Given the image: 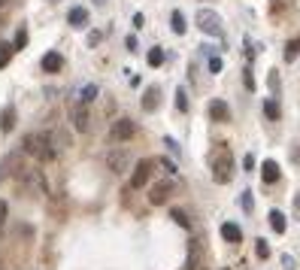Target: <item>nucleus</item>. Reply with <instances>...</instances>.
<instances>
[{
    "label": "nucleus",
    "mask_w": 300,
    "mask_h": 270,
    "mask_svg": "<svg viewBox=\"0 0 300 270\" xmlns=\"http://www.w3.org/2000/svg\"><path fill=\"white\" fill-rule=\"evenodd\" d=\"M21 149L27 152L30 158L36 161H55L58 158V149H55V140L49 134H27L21 140Z\"/></svg>",
    "instance_id": "nucleus-1"
},
{
    "label": "nucleus",
    "mask_w": 300,
    "mask_h": 270,
    "mask_svg": "<svg viewBox=\"0 0 300 270\" xmlns=\"http://www.w3.org/2000/svg\"><path fill=\"white\" fill-rule=\"evenodd\" d=\"M209 164H212V179H215L218 185L231 182V176H234V158H231V152H228V149H218V152H212Z\"/></svg>",
    "instance_id": "nucleus-2"
},
{
    "label": "nucleus",
    "mask_w": 300,
    "mask_h": 270,
    "mask_svg": "<svg viewBox=\"0 0 300 270\" xmlns=\"http://www.w3.org/2000/svg\"><path fill=\"white\" fill-rule=\"evenodd\" d=\"M197 27H200V33L215 36V40H221V36H224V21H221V15L215 9H200L197 12Z\"/></svg>",
    "instance_id": "nucleus-3"
},
{
    "label": "nucleus",
    "mask_w": 300,
    "mask_h": 270,
    "mask_svg": "<svg viewBox=\"0 0 300 270\" xmlns=\"http://www.w3.org/2000/svg\"><path fill=\"white\" fill-rule=\"evenodd\" d=\"M155 164L158 161H152V158H143V161H137L134 164V173H131V185H128V191L134 188H146L149 185V179H152V173H155Z\"/></svg>",
    "instance_id": "nucleus-4"
},
{
    "label": "nucleus",
    "mask_w": 300,
    "mask_h": 270,
    "mask_svg": "<svg viewBox=\"0 0 300 270\" xmlns=\"http://www.w3.org/2000/svg\"><path fill=\"white\" fill-rule=\"evenodd\" d=\"M176 191V185H173V179H164V182H155L152 188H149V204L152 207H161V204H167L170 201V195Z\"/></svg>",
    "instance_id": "nucleus-5"
},
{
    "label": "nucleus",
    "mask_w": 300,
    "mask_h": 270,
    "mask_svg": "<svg viewBox=\"0 0 300 270\" xmlns=\"http://www.w3.org/2000/svg\"><path fill=\"white\" fill-rule=\"evenodd\" d=\"M70 122H73V128H76L79 134H85V131L91 128V115H88V106H85L82 100L70 106Z\"/></svg>",
    "instance_id": "nucleus-6"
},
{
    "label": "nucleus",
    "mask_w": 300,
    "mask_h": 270,
    "mask_svg": "<svg viewBox=\"0 0 300 270\" xmlns=\"http://www.w3.org/2000/svg\"><path fill=\"white\" fill-rule=\"evenodd\" d=\"M134 131H137V125L131 119H116V122H112V128H109V140L112 143H125V140L134 137Z\"/></svg>",
    "instance_id": "nucleus-7"
},
{
    "label": "nucleus",
    "mask_w": 300,
    "mask_h": 270,
    "mask_svg": "<svg viewBox=\"0 0 300 270\" xmlns=\"http://www.w3.org/2000/svg\"><path fill=\"white\" fill-rule=\"evenodd\" d=\"M18 176H21L30 188H36V195H49V182H46L43 170H36V167H33V170H24V167H21V170H18Z\"/></svg>",
    "instance_id": "nucleus-8"
},
{
    "label": "nucleus",
    "mask_w": 300,
    "mask_h": 270,
    "mask_svg": "<svg viewBox=\"0 0 300 270\" xmlns=\"http://www.w3.org/2000/svg\"><path fill=\"white\" fill-rule=\"evenodd\" d=\"M106 167L112 173H125V167H128V152H122V149L109 152V155H106Z\"/></svg>",
    "instance_id": "nucleus-9"
},
{
    "label": "nucleus",
    "mask_w": 300,
    "mask_h": 270,
    "mask_svg": "<svg viewBox=\"0 0 300 270\" xmlns=\"http://www.w3.org/2000/svg\"><path fill=\"white\" fill-rule=\"evenodd\" d=\"M279 176H282V170H279V164L270 158V161H264L261 164V179H264L267 185H273V182H279Z\"/></svg>",
    "instance_id": "nucleus-10"
},
{
    "label": "nucleus",
    "mask_w": 300,
    "mask_h": 270,
    "mask_svg": "<svg viewBox=\"0 0 300 270\" xmlns=\"http://www.w3.org/2000/svg\"><path fill=\"white\" fill-rule=\"evenodd\" d=\"M200 240L188 243V258H185V270H200Z\"/></svg>",
    "instance_id": "nucleus-11"
},
{
    "label": "nucleus",
    "mask_w": 300,
    "mask_h": 270,
    "mask_svg": "<svg viewBox=\"0 0 300 270\" xmlns=\"http://www.w3.org/2000/svg\"><path fill=\"white\" fill-rule=\"evenodd\" d=\"M209 119H212V122H228V119H231L228 103H224V100H212V103H209Z\"/></svg>",
    "instance_id": "nucleus-12"
},
{
    "label": "nucleus",
    "mask_w": 300,
    "mask_h": 270,
    "mask_svg": "<svg viewBox=\"0 0 300 270\" xmlns=\"http://www.w3.org/2000/svg\"><path fill=\"white\" fill-rule=\"evenodd\" d=\"M221 237L228 240V243H240V240H243V231H240V225H234V222H224V225H221Z\"/></svg>",
    "instance_id": "nucleus-13"
},
{
    "label": "nucleus",
    "mask_w": 300,
    "mask_h": 270,
    "mask_svg": "<svg viewBox=\"0 0 300 270\" xmlns=\"http://www.w3.org/2000/svg\"><path fill=\"white\" fill-rule=\"evenodd\" d=\"M67 21H70L73 27H85V24H88V9H82V6H73V9L67 12Z\"/></svg>",
    "instance_id": "nucleus-14"
},
{
    "label": "nucleus",
    "mask_w": 300,
    "mask_h": 270,
    "mask_svg": "<svg viewBox=\"0 0 300 270\" xmlns=\"http://www.w3.org/2000/svg\"><path fill=\"white\" fill-rule=\"evenodd\" d=\"M61 67H64V58H61L58 52H46V55H43V70H46V73H58Z\"/></svg>",
    "instance_id": "nucleus-15"
},
{
    "label": "nucleus",
    "mask_w": 300,
    "mask_h": 270,
    "mask_svg": "<svg viewBox=\"0 0 300 270\" xmlns=\"http://www.w3.org/2000/svg\"><path fill=\"white\" fill-rule=\"evenodd\" d=\"M12 128H15V109H12V106H6L3 112H0V131L9 134Z\"/></svg>",
    "instance_id": "nucleus-16"
},
{
    "label": "nucleus",
    "mask_w": 300,
    "mask_h": 270,
    "mask_svg": "<svg viewBox=\"0 0 300 270\" xmlns=\"http://www.w3.org/2000/svg\"><path fill=\"white\" fill-rule=\"evenodd\" d=\"M143 109H146V112L158 109V88H146V94H143Z\"/></svg>",
    "instance_id": "nucleus-17"
},
{
    "label": "nucleus",
    "mask_w": 300,
    "mask_h": 270,
    "mask_svg": "<svg viewBox=\"0 0 300 270\" xmlns=\"http://www.w3.org/2000/svg\"><path fill=\"white\" fill-rule=\"evenodd\" d=\"M270 228L276 231V234H285V228H288V222H285V216H282L279 210H273V213H270Z\"/></svg>",
    "instance_id": "nucleus-18"
},
{
    "label": "nucleus",
    "mask_w": 300,
    "mask_h": 270,
    "mask_svg": "<svg viewBox=\"0 0 300 270\" xmlns=\"http://www.w3.org/2000/svg\"><path fill=\"white\" fill-rule=\"evenodd\" d=\"M170 27H173V33H179V36H182L185 30H188V24H185V15H182L179 9H176V12L170 15Z\"/></svg>",
    "instance_id": "nucleus-19"
},
{
    "label": "nucleus",
    "mask_w": 300,
    "mask_h": 270,
    "mask_svg": "<svg viewBox=\"0 0 300 270\" xmlns=\"http://www.w3.org/2000/svg\"><path fill=\"white\" fill-rule=\"evenodd\" d=\"M146 61H149V67H161V64H164V49H161V46H155L152 52L146 55Z\"/></svg>",
    "instance_id": "nucleus-20"
},
{
    "label": "nucleus",
    "mask_w": 300,
    "mask_h": 270,
    "mask_svg": "<svg viewBox=\"0 0 300 270\" xmlns=\"http://www.w3.org/2000/svg\"><path fill=\"white\" fill-rule=\"evenodd\" d=\"M264 115H267L270 122H276V119H279V103H276L273 97H267V100H264Z\"/></svg>",
    "instance_id": "nucleus-21"
},
{
    "label": "nucleus",
    "mask_w": 300,
    "mask_h": 270,
    "mask_svg": "<svg viewBox=\"0 0 300 270\" xmlns=\"http://www.w3.org/2000/svg\"><path fill=\"white\" fill-rule=\"evenodd\" d=\"M170 219H173V222H176L179 228H185V231H191V222H188V216H185L182 210H173V213H170Z\"/></svg>",
    "instance_id": "nucleus-22"
},
{
    "label": "nucleus",
    "mask_w": 300,
    "mask_h": 270,
    "mask_svg": "<svg viewBox=\"0 0 300 270\" xmlns=\"http://www.w3.org/2000/svg\"><path fill=\"white\" fill-rule=\"evenodd\" d=\"M12 52H15V46H9V43H0V67H6V64H9Z\"/></svg>",
    "instance_id": "nucleus-23"
},
{
    "label": "nucleus",
    "mask_w": 300,
    "mask_h": 270,
    "mask_svg": "<svg viewBox=\"0 0 300 270\" xmlns=\"http://www.w3.org/2000/svg\"><path fill=\"white\" fill-rule=\"evenodd\" d=\"M94 97H97V85H85V88H82V94H79V100H82V103H91Z\"/></svg>",
    "instance_id": "nucleus-24"
},
{
    "label": "nucleus",
    "mask_w": 300,
    "mask_h": 270,
    "mask_svg": "<svg viewBox=\"0 0 300 270\" xmlns=\"http://www.w3.org/2000/svg\"><path fill=\"white\" fill-rule=\"evenodd\" d=\"M297 52H300V40H291V43L285 46V61H294Z\"/></svg>",
    "instance_id": "nucleus-25"
},
{
    "label": "nucleus",
    "mask_w": 300,
    "mask_h": 270,
    "mask_svg": "<svg viewBox=\"0 0 300 270\" xmlns=\"http://www.w3.org/2000/svg\"><path fill=\"white\" fill-rule=\"evenodd\" d=\"M173 103H176V109H179V112L188 109V97H185V91H182V88H176V100H173Z\"/></svg>",
    "instance_id": "nucleus-26"
},
{
    "label": "nucleus",
    "mask_w": 300,
    "mask_h": 270,
    "mask_svg": "<svg viewBox=\"0 0 300 270\" xmlns=\"http://www.w3.org/2000/svg\"><path fill=\"white\" fill-rule=\"evenodd\" d=\"M255 252H258V258H270V246H267V240H255Z\"/></svg>",
    "instance_id": "nucleus-27"
},
{
    "label": "nucleus",
    "mask_w": 300,
    "mask_h": 270,
    "mask_svg": "<svg viewBox=\"0 0 300 270\" xmlns=\"http://www.w3.org/2000/svg\"><path fill=\"white\" fill-rule=\"evenodd\" d=\"M24 43H27V30L21 27V30L15 33V43H12V46H15V49H24Z\"/></svg>",
    "instance_id": "nucleus-28"
},
{
    "label": "nucleus",
    "mask_w": 300,
    "mask_h": 270,
    "mask_svg": "<svg viewBox=\"0 0 300 270\" xmlns=\"http://www.w3.org/2000/svg\"><path fill=\"white\" fill-rule=\"evenodd\" d=\"M6 216H9V207H6V201H0V231L6 225Z\"/></svg>",
    "instance_id": "nucleus-29"
},
{
    "label": "nucleus",
    "mask_w": 300,
    "mask_h": 270,
    "mask_svg": "<svg viewBox=\"0 0 300 270\" xmlns=\"http://www.w3.org/2000/svg\"><path fill=\"white\" fill-rule=\"evenodd\" d=\"M243 82H246V88H255V76H252V70H249V67L243 70Z\"/></svg>",
    "instance_id": "nucleus-30"
},
{
    "label": "nucleus",
    "mask_w": 300,
    "mask_h": 270,
    "mask_svg": "<svg viewBox=\"0 0 300 270\" xmlns=\"http://www.w3.org/2000/svg\"><path fill=\"white\" fill-rule=\"evenodd\" d=\"M209 73H221V58H209Z\"/></svg>",
    "instance_id": "nucleus-31"
},
{
    "label": "nucleus",
    "mask_w": 300,
    "mask_h": 270,
    "mask_svg": "<svg viewBox=\"0 0 300 270\" xmlns=\"http://www.w3.org/2000/svg\"><path fill=\"white\" fill-rule=\"evenodd\" d=\"M158 164H161V167H164L167 173H176V164H173L170 158H158Z\"/></svg>",
    "instance_id": "nucleus-32"
},
{
    "label": "nucleus",
    "mask_w": 300,
    "mask_h": 270,
    "mask_svg": "<svg viewBox=\"0 0 300 270\" xmlns=\"http://www.w3.org/2000/svg\"><path fill=\"white\" fill-rule=\"evenodd\" d=\"M100 36H103L100 30H94V33H88V46H97V43H100Z\"/></svg>",
    "instance_id": "nucleus-33"
},
{
    "label": "nucleus",
    "mask_w": 300,
    "mask_h": 270,
    "mask_svg": "<svg viewBox=\"0 0 300 270\" xmlns=\"http://www.w3.org/2000/svg\"><path fill=\"white\" fill-rule=\"evenodd\" d=\"M243 210H252V191H243Z\"/></svg>",
    "instance_id": "nucleus-34"
},
{
    "label": "nucleus",
    "mask_w": 300,
    "mask_h": 270,
    "mask_svg": "<svg viewBox=\"0 0 300 270\" xmlns=\"http://www.w3.org/2000/svg\"><path fill=\"white\" fill-rule=\"evenodd\" d=\"M243 167L252 173V170H255V158H252V155H246V158H243Z\"/></svg>",
    "instance_id": "nucleus-35"
},
{
    "label": "nucleus",
    "mask_w": 300,
    "mask_h": 270,
    "mask_svg": "<svg viewBox=\"0 0 300 270\" xmlns=\"http://www.w3.org/2000/svg\"><path fill=\"white\" fill-rule=\"evenodd\" d=\"M294 207H297V210H300V195H297V198H294Z\"/></svg>",
    "instance_id": "nucleus-36"
},
{
    "label": "nucleus",
    "mask_w": 300,
    "mask_h": 270,
    "mask_svg": "<svg viewBox=\"0 0 300 270\" xmlns=\"http://www.w3.org/2000/svg\"><path fill=\"white\" fill-rule=\"evenodd\" d=\"M94 3H97V6H103V3H106V0H94Z\"/></svg>",
    "instance_id": "nucleus-37"
},
{
    "label": "nucleus",
    "mask_w": 300,
    "mask_h": 270,
    "mask_svg": "<svg viewBox=\"0 0 300 270\" xmlns=\"http://www.w3.org/2000/svg\"><path fill=\"white\" fill-rule=\"evenodd\" d=\"M6 3H9V0H0V6H6Z\"/></svg>",
    "instance_id": "nucleus-38"
},
{
    "label": "nucleus",
    "mask_w": 300,
    "mask_h": 270,
    "mask_svg": "<svg viewBox=\"0 0 300 270\" xmlns=\"http://www.w3.org/2000/svg\"><path fill=\"white\" fill-rule=\"evenodd\" d=\"M224 270H231V267H224Z\"/></svg>",
    "instance_id": "nucleus-39"
}]
</instances>
